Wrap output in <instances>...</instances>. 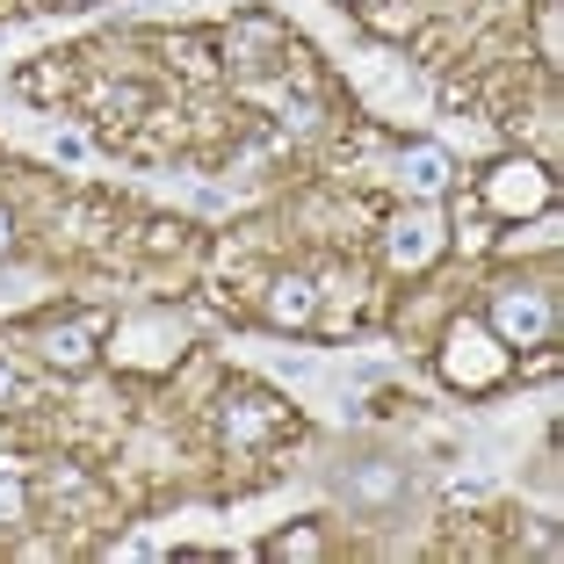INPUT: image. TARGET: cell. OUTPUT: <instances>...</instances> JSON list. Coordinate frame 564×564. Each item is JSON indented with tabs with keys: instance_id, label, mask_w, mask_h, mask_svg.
Listing matches in <instances>:
<instances>
[{
	"instance_id": "obj_16",
	"label": "cell",
	"mask_w": 564,
	"mask_h": 564,
	"mask_svg": "<svg viewBox=\"0 0 564 564\" xmlns=\"http://www.w3.org/2000/svg\"><path fill=\"white\" fill-rule=\"evenodd\" d=\"M80 8H87V0H80Z\"/></svg>"
},
{
	"instance_id": "obj_1",
	"label": "cell",
	"mask_w": 564,
	"mask_h": 564,
	"mask_svg": "<svg viewBox=\"0 0 564 564\" xmlns=\"http://www.w3.org/2000/svg\"><path fill=\"white\" fill-rule=\"evenodd\" d=\"M405 492H413V470H405L399 456H362V464L333 470V499H340L355 521H377V529L405 507Z\"/></svg>"
},
{
	"instance_id": "obj_2",
	"label": "cell",
	"mask_w": 564,
	"mask_h": 564,
	"mask_svg": "<svg viewBox=\"0 0 564 564\" xmlns=\"http://www.w3.org/2000/svg\"><path fill=\"white\" fill-rule=\"evenodd\" d=\"M290 427H297V420H290V405H282L275 391H253V383L225 391V405H217V434H225V448H232V456H261V448H275Z\"/></svg>"
},
{
	"instance_id": "obj_5",
	"label": "cell",
	"mask_w": 564,
	"mask_h": 564,
	"mask_svg": "<svg viewBox=\"0 0 564 564\" xmlns=\"http://www.w3.org/2000/svg\"><path fill=\"white\" fill-rule=\"evenodd\" d=\"M225 44V66L247 73V80H261V73H282V58H290V30H282L275 15H239L232 30L217 36Z\"/></svg>"
},
{
	"instance_id": "obj_10",
	"label": "cell",
	"mask_w": 564,
	"mask_h": 564,
	"mask_svg": "<svg viewBox=\"0 0 564 564\" xmlns=\"http://www.w3.org/2000/svg\"><path fill=\"white\" fill-rule=\"evenodd\" d=\"M383 253H391V268H427L434 253H442V225H434V217H405V225H391Z\"/></svg>"
},
{
	"instance_id": "obj_8",
	"label": "cell",
	"mask_w": 564,
	"mask_h": 564,
	"mask_svg": "<svg viewBox=\"0 0 564 564\" xmlns=\"http://www.w3.org/2000/svg\"><path fill=\"white\" fill-rule=\"evenodd\" d=\"M261 312H268V326H290V333L318 326V282L312 275H275Z\"/></svg>"
},
{
	"instance_id": "obj_12",
	"label": "cell",
	"mask_w": 564,
	"mask_h": 564,
	"mask_svg": "<svg viewBox=\"0 0 564 564\" xmlns=\"http://www.w3.org/2000/svg\"><path fill=\"white\" fill-rule=\"evenodd\" d=\"M261 557H268V564H312V557H326V529H318V521H297V529L268 535Z\"/></svg>"
},
{
	"instance_id": "obj_15",
	"label": "cell",
	"mask_w": 564,
	"mask_h": 564,
	"mask_svg": "<svg viewBox=\"0 0 564 564\" xmlns=\"http://www.w3.org/2000/svg\"><path fill=\"white\" fill-rule=\"evenodd\" d=\"M15 239H22V232H15V210H8V203H0V261H8V253H15Z\"/></svg>"
},
{
	"instance_id": "obj_4",
	"label": "cell",
	"mask_w": 564,
	"mask_h": 564,
	"mask_svg": "<svg viewBox=\"0 0 564 564\" xmlns=\"http://www.w3.org/2000/svg\"><path fill=\"white\" fill-rule=\"evenodd\" d=\"M442 369H448V383H464V391H492V383H507V369H514V348H507L485 318H464V326H448V340H442Z\"/></svg>"
},
{
	"instance_id": "obj_11",
	"label": "cell",
	"mask_w": 564,
	"mask_h": 564,
	"mask_svg": "<svg viewBox=\"0 0 564 564\" xmlns=\"http://www.w3.org/2000/svg\"><path fill=\"white\" fill-rule=\"evenodd\" d=\"M152 101H160V95H152L145 80H117V87H101V95H95V117L109 123V131H117V123L152 117Z\"/></svg>"
},
{
	"instance_id": "obj_3",
	"label": "cell",
	"mask_w": 564,
	"mask_h": 564,
	"mask_svg": "<svg viewBox=\"0 0 564 564\" xmlns=\"http://www.w3.org/2000/svg\"><path fill=\"white\" fill-rule=\"evenodd\" d=\"M485 326L507 340V348H535V340H550L557 333V297H550L543 282H499L492 297H485Z\"/></svg>"
},
{
	"instance_id": "obj_9",
	"label": "cell",
	"mask_w": 564,
	"mask_h": 564,
	"mask_svg": "<svg viewBox=\"0 0 564 564\" xmlns=\"http://www.w3.org/2000/svg\"><path fill=\"white\" fill-rule=\"evenodd\" d=\"M399 174H405V188H413L420 203H442L448 188H456V160H448L442 145H405Z\"/></svg>"
},
{
	"instance_id": "obj_14",
	"label": "cell",
	"mask_w": 564,
	"mask_h": 564,
	"mask_svg": "<svg viewBox=\"0 0 564 564\" xmlns=\"http://www.w3.org/2000/svg\"><path fill=\"white\" fill-rule=\"evenodd\" d=\"M15 405H22V377H15V362L0 355V413H15Z\"/></svg>"
},
{
	"instance_id": "obj_13",
	"label": "cell",
	"mask_w": 564,
	"mask_h": 564,
	"mask_svg": "<svg viewBox=\"0 0 564 564\" xmlns=\"http://www.w3.org/2000/svg\"><path fill=\"white\" fill-rule=\"evenodd\" d=\"M30 529V485L15 470H0V535H22Z\"/></svg>"
},
{
	"instance_id": "obj_7",
	"label": "cell",
	"mask_w": 564,
	"mask_h": 564,
	"mask_svg": "<svg viewBox=\"0 0 564 564\" xmlns=\"http://www.w3.org/2000/svg\"><path fill=\"white\" fill-rule=\"evenodd\" d=\"M95 348H101V312H66V318H51V326L36 333V355H44L58 377L95 369Z\"/></svg>"
},
{
	"instance_id": "obj_6",
	"label": "cell",
	"mask_w": 564,
	"mask_h": 564,
	"mask_svg": "<svg viewBox=\"0 0 564 564\" xmlns=\"http://www.w3.org/2000/svg\"><path fill=\"white\" fill-rule=\"evenodd\" d=\"M478 203H485L492 217H543V210H550V174H543L535 160H499L492 174H485Z\"/></svg>"
}]
</instances>
